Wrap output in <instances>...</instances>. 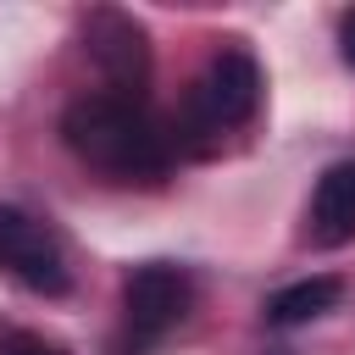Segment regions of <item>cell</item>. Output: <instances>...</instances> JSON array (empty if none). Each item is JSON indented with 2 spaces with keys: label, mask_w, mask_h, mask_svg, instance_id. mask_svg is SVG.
<instances>
[{
  "label": "cell",
  "mask_w": 355,
  "mask_h": 355,
  "mask_svg": "<svg viewBox=\"0 0 355 355\" xmlns=\"http://www.w3.org/2000/svg\"><path fill=\"white\" fill-rule=\"evenodd\" d=\"M333 305H338V277H300L266 300V322L272 327H305V322L327 316Z\"/></svg>",
  "instance_id": "7"
},
{
  "label": "cell",
  "mask_w": 355,
  "mask_h": 355,
  "mask_svg": "<svg viewBox=\"0 0 355 355\" xmlns=\"http://www.w3.org/2000/svg\"><path fill=\"white\" fill-rule=\"evenodd\" d=\"M305 233L322 250H338L355 239V161H333L316 189H311V211H305Z\"/></svg>",
  "instance_id": "6"
},
{
  "label": "cell",
  "mask_w": 355,
  "mask_h": 355,
  "mask_svg": "<svg viewBox=\"0 0 355 355\" xmlns=\"http://www.w3.org/2000/svg\"><path fill=\"white\" fill-rule=\"evenodd\" d=\"M189 311H194V277H189V266L144 261V266L128 272V283H122V327H128V344L139 355L155 349L166 333H178Z\"/></svg>",
  "instance_id": "3"
},
{
  "label": "cell",
  "mask_w": 355,
  "mask_h": 355,
  "mask_svg": "<svg viewBox=\"0 0 355 355\" xmlns=\"http://www.w3.org/2000/svg\"><path fill=\"white\" fill-rule=\"evenodd\" d=\"M78 33H83V55L100 67L111 94L144 100V83H150V33H144V22L116 11V6H94L78 22Z\"/></svg>",
  "instance_id": "5"
},
{
  "label": "cell",
  "mask_w": 355,
  "mask_h": 355,
  "mask_svg": "<svg viewBox=\"0 0 355 355\" xmlns=\"http://www.w3.org/2000/svg\"><path fill=\"white\" fill-rule=\"evenodd\" d=\"M338 55L355 67V11H344V17H338Z\"/></svg>",
  "instance_id": "9"
},
{
  "label": "cell",
  "mask_w": 355,
  "mask_h": 355,
  "mask_svg": "<svg viewBox=\"0 0 355 355\" xmlns=\"http://www.w3.org/2000/svg\"><path fill=\"white\" fill-rule=\"evenodd\" d=\"M261 61L244 50V44H222L205 72L189 83L178 116L166 122L172 128V150L178 155H211L222 144V133L244 128L255 111H261Z\"/></svg>",
  "instance_id": "2"
},
{
  "label": "cell",
  "mask_w": 355,
  "mask_h": 355,
  "mask_svg": "<svg viewBox=\"0 0 355 355\" xmlns=\"http://www.w3.org/2000/svg\"><path fill=\"white\" fill-rule=\"evenodd\" d=\"M61 139L67 150L100 172L105 183H139V189H155L166 172H172V128L144 105V100H128V94H111V89H94V94H78L67 111H61Z\"/></svg>",
  "instance_id": "1"
},
{
  "label": "cell",
  "mask_w": 355,
  "mask_h": 355,
  "mask_svg": "<svg viewBox=\"0 0 355 355\" xmlns=\"http://www.w3.org/2000/svg\"><path fill=\"white\" fill-rule=\"evenodd\" d=\"M272 355H283V349H272Z\"/></svg>",
  "instance_id": "10"
},
{
  "label": "cell",
  "mask_w": 355,
  "mask_h": 355,
  "mask_svg": "<svg viewBox=\"0 0 355 355\" xmlns=\"http://www.w3.org/2000/svg\"><path fill=\"white\" fill-rule=\"evenodd\" d=\"M0 355H67V349L50 344V338H33V333H11V344H6Z\"/></svg>",
  "instance_id": "8"
},
{
  "label": "cell",
  "mask_w": 355,
  "mask_h": 355,
  "mask_svg": "<svg viewBox=\"0 0 355 355\" xmlns=\"http://www.w3.org/2000/svg\"><path fill=\"white\" fill-rule=\"evenodd\" d=\"M0 277H11L28 294H44V300L72 288L61 233L44 216H33L22 205H6V200H0Z\"/></svg>",
  "instance_id": "4"
}]
</instances>
